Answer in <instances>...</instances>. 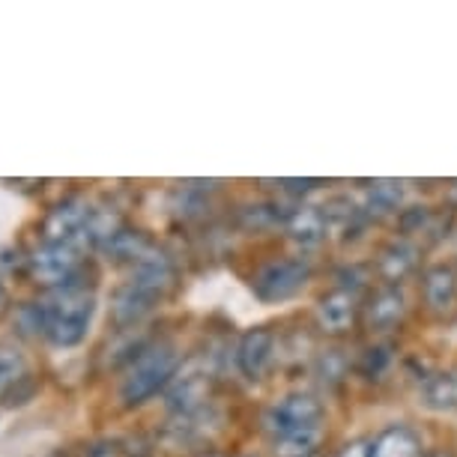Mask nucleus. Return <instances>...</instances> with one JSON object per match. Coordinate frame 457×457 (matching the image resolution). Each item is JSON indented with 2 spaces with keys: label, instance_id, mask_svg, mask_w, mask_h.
Masks as SVG:
<instances>
[{
  "label": "nucleus",
  "instance_id": "1",
  "mask_svg": "<svg viewBox=\"0 0 457 457\" xmlns=\"http://www.w3.org/2000/svg\"><path fill=\"white\" fill-rule=\"evenodd\" d=\"M42 314H46V332L42 335L54 347H79L87 338L93 314H96V293L87 284L69 281L42 302Z\"/></svg>",
  "mask_w": 457,
  "mask_h": 457
},
{
  "label": "nucleus",
  "instance_id": "2",
  "mask_svg": "<svg viewBox=\"0 0 457 457\" xmlns=\"http://www.w3.org/2000/svg\"><path fill=\"white\" fill-rule=\"evenodd\" d=\"M179 370V353L168 344L150 347L129 365L123 383H120V401L126 407H141L144 401H150L159 389H168L170 379Z\"/></svg>",
  "mask_w": 457,
  "mask_h": 457
},
{
  "label": "nucleus",
  "instance_id": "3",
  "mask_svg": "<svg viewBox=\"0 0 457 457\" xmlns=\"http://www.w3.org/2000/svg\"><path fill=\"white\" fill-rule=\"evenodd\" d=\"M312 278V263L302 257H281V261L263 263L254 272L252 290L261 302H284L305 287Z\"/></svg>",
  "mask_w": 457,
  "mask_h": 457
},
{
  "label": "nucleus",
  "instance_id": "4",
  "mask_svg": "<svg viewBox=\"0 0 457 457\" xmlns=\"http://www.w3.org/2000/svg\"><path fill=\"white\" fill-rule=\"evenodd\" d=\"M323 421V403L308 392H293L284 395L278 403H272V410L266 412V430L272 439L296 434V430L320 428Z\"/></svg>",
  "mask_w": 457,
  "mask_h": 457
},
{
  "label": "nucleus",
  "instance_id": "5",
  "mask_svg": "<svg viewBox=\"0 0 457 457\" xmlns=\"http://www.w3.org/2000/svg\"><path fill=\"white\" fill-rule=\"evenodd\" d=\"M212 368L206 365L204 359H192L188 365L177 370V377L170 379L168 386V407L177 412V416H186V412H197L206 407L212 392Z\"/></svg>",
  "mask_w": 457,
  "mask_h": 457
},
{
  "label": "nucleus",
  "instance_id": "6",
  "mask_svg": "<svg viewBox=\"0 0 457 457\" xmlns=\"http://www.w3.org/2000/svg\"><path fill=\"white\" fill-rule=\"evenodd\" d=\"M165 287L144 278H129L123 287H117L114 299H111V314H114L117 326H137L144 317L156 312V305L165 299Z\"/></svg>",
  "mask_w": 457,
  "mask_h": 457
},
{
  "label": "nucleus",
  "instance_id": "7",
  "mask_svg": "<svg viewBox=\"0 0 457 457\" xmlns=\"http://www.w3.org/2000/svg\"><path fill=\"white\" fill-rule=\"evenodd\" d=\"M79 263L81 245L75 243H42L28 261L33 278L39 284H51V287H63V284L72 281Z\"/></svg>",
  "mask_w": 457,
  "mask_h": 457
},
{
  "label": "nucleus",
  "instance_id": "8",
  "mask_svg": "<svg viewBox=\"0 0 457 457\" xmlns=\"http://www.w3.org/2000/svg\"><path fill=\"white\" fill-rule=\"evenodd\" d=\"M359 308L361 305H359L356 290H350V287H335L329 293H323L314 308L317 329L323 335H332V338H341V335H347L353 326H356Z\"/></svg>",
  "mask_w": 457,
  "mask_h": 457
},
{
  "label": "nucleus",
  "instance_id": "9",
  "mask_svg": "<svg viewBox=\"0 0 457 457\" xmlns=\"http://www.w3.org/2000/svg\"><path fill=\"white\" fill-rule=\"evenodd\" d=\"M90 204L84 197H66L63 204H57L46 219V243H75L81 245L84 228L90 221ZM84 248V245H81Z\"/></svg>",
  "mask_w": 457,
  "mask_h": 457
},
{
  "label": "nucleus",
  "instance_id": "10",
  "mask_svg": "<svg viewBox=\"0 0 457 457\" xmlns=\"http://www.w3.org/2000/svg\"><path fill=\"white\" fill-rule=\"evenodd\" d=\"M275 361V332L266 326H254L239 338L237 365L248 379H263Z\"/></svg>",
  "mask_w": 457,
  "mask_h": 457
},
{
  "label": "nucleus",
  "instance_id": "11",
  "mask_svg": "<svg viewBox=\"0 0 457 457\" xmlns=\"http://www.w3.org/2000/svg\"><path fill=\"white\" fill-rule=\"evenodd\" d=\"M407 314V299H403V290L401 287H379L374 296H370L365 305H361V323H365L368 332L374 335H383V332H392L395 326L403 320Z\"/></svg>",
  "mask_w": 457,
  "mask_h": 457
},
{
  "label": "nucleus",
  "instance_id": "12",
  "mask_svg": "<svg viewBox=\"0 0 457 457\" xmlns=\"http://www.w3.org/2000/svg\"><path fill=\"white\" fill-rule=\"evenodd\" d=\"M421 290H425L428 312L434 317H452L457 312V272L452 266H430L421 278Z\"/></svg>",
  "mask_w": 457,
  "mask_h": 457
},
{
  "label": "nucleus",
  "instance_id": "13",
  "mask_svg": "<svg viewBox=\"0 0 457 457\" xmlns=\"http://www.w3.org/2000/svg\"><path fill=\"white\" fill-rule=\"evenodd\" d=\"M419 243L416 239H407V237H398L392 239L389 245L379 252L377 257V272L389 287H398V284L407 278V275L416 272L419 266Z\"/></svg>",
  "mask_w": 457,
  "mask_h": 457
},
{
  "label": "nucleus",
  "instance_id": "14",
  "mask_svg": "<svg viewBox=\"0 0 457 457\" xmlns=\"http://www.w3.org/2000/svg\"><path fill=\"white\" fill-rule=\"evenodd\" d=\"M284 228H287V237L293 243H299L302 248H312V245H320L326 234H329V219H326L323 206H296V210H290L287 221H284Z\"/></svg>",
  "mask_w": 457,
  "mask_h": 457
},
{
  "label": "nucleus",
  "instance_id": "15",
  "mask_svg": "<svg viewBox=\"0 0 457 457\" xmlns=\"http://www.w3.org/2000/svg\"><path fill=\"white\" fill-rule=\"evenodd\" d=\"M421 401L425 407L436 412H454L457 410V368L436 370L421 386Z\"/></svg>",
  "mask_w": 457,
  "mask_h": 457
},
{
  "label": "nucleus",
  "instance_id": "16",
  "mask_svg": "<svg viewBox=\"0 0 457 457\" xmlns=\"http://www.w3.org/2000/svg\"><path fill=\"white\" fill-rule=\"evenodd\" d=\"M403 183L401 179H374V183H368L365 188V204H361V210L365 215H389V212H398V206L403 204Z\"/></svg>",
  "mask_w": 457,
  "mask_h": 457
},
{
  "label": "nucleus",
  "instance_id": "17",
  "mask_svg": "<svg viewBox=\"0 0 457 457\" xmlns=\"http://www.w3.org/2000/svg\"><path fill=\"white\" fill-rule=\"evenodd\" d=\"M368 457H421L419 436L410 428L395 425L377 436V443L368 448Z\"/></svg>",
  "mask_w": 457,
  "mask_h": 457
},
{
  "label": "nucleus",
  "instance_id": "18",
  "mask_svg": "<svg viewBox=\"0 0 457 457\" xmlns=\"http://www.w3.org/2000/svg\"><path fill=\"white\" fill-rule=\"evenodd\" d=\"M120 230H123V219H120L114 210H93L87 228H84L81 245L84 248H108L111 239H114Z\"/></svg>",
  "mask_w": 457,
  "mask_h": 457
},
{
  "label": "nucleus",
  "instance_id": "19",
  "mask_svg": "<svg viewBox=\"0 0 457 457\" xmlns=\"http://www.w3.org/2000/svg\"><path fill=\"white\" fill-rule=\"evenodd\" d=\"M146 248H150V243H146V237H144V234H137V230H126V228H123L114 239H111V245L105 248V252L111 254V261L135 266V263L146 254Z\"/></svg>",
  "mask_w": 457,
  "mask_h": 457
},
{
  "label": "nucleus",
  "instance_id": "20",
  "mask_svg": "<svg viewBox=\"0 0 457 457\" xmlns=\"http://www.w3.org/2000/svg\"><path fill=\"white\" fill-rule=\"evenodd\" d=\"M320 436H323V428H308V430H296V434L278 436V439H272L275 454L278 457H312V454H317L314 448L320 443Z\"/></svg>",
  "mask_w": 457,
  "mask_h": 457
},
{
  "label": "nucleus",
  "instance_id": "21",
  "mask_svg": "<svg viewBox=\"0 0 457 457\" xmlns=\"http://www.w3.org/2000/svg\"><path fill=\"white\" fill-rule=\"evenodd\" d=\"M21 379H28V361L19 350L0 347V395H10Z\"/></svg>",
  "mask_w": 457,
  "mask_h": 457
},
{
  "label": "nucleus",
  "instance_id": "22",
  "mask_svg": "<svg viewBox=\"0 0 457 457\" xmlns=\"http://www.w3.org/2000/svg\"><path fill=\"white\" fill-rule=\"evenodd\" d=\"M317 377H320V383L326 386H338L344 374H347V359H344L341 350H323L320 356H317Z\"/></svg>",
  "mask_w": 457,
  "mask_h": 457
},
{
  "label": "nucleus",
  "instance_id": "23",
  "mask_svg": "<svg viewBox=\"0 0 457 457\" xmlns=\"http://www.w3.org/2000/svg\"><path fill=\"white\" fill-rule=\"evenodd\" d=\"M278 219L287 221V215L275 212V204H257V206H245L243 212V224L245 228H270V224H275Z\"/></svg>",
  "mask_w": 457,
  "mask_h": 457
},
{
  "label": "nucleus",
  "instance_id": "24",
  "mask_svg": "<svg viewBox=\"0 0 457 457\" xmlns=\"http://www.w3.org/2000/svg\"><path fill=\"white\" fill-rule=\"evenodd\" d=\"M389 359H392V347L377 344V347H368L365 353H361L359 368H361V374H365V377H377V374H383V368L389 365Z\"/></svg>",
  "mask_w": 457,
  "mask_h": 457
},
{
  "label": "nucleus",
  "instance_id": "25",
  "mask_svg": "<svg viewBox=\"0 0 457 457\" xmlns=\"http://www.w3.org/2000/svg\"><path fill=\"white\" fill-rule=\"evenodd\" d=\"M90 457H135V452L120 439H105V443H96L90 448Z\"/></svg>",
  "mask_w": 457,
  "mask_h": 457
},
{
  "label": "nucleus",
  "instance_id": "26",
  "mask_svg": "<svg viewBox=\"0 0 457 457\" xmlns=\"http://www.w3.org/2000/svg\"><path fill=\"white\" fill-rule=\"evenodd\" d=\"M320 186V179H278V188L287 195H305Z\"/></svg>",
  "mask_w": 457,
  "mask_h": 457
},
{
  "label": "nucleus",
  "instance_id": "27",
  "mask_svg": "<svg viewBox=\"0 0 457 457\" xmlns=\"http://www.w3.org/2000/svg\"><path fill=\"white\" fill-rule=\"evenodd\" d=\"M338 457H368V448L361 445V443H353V445L344 448V452H341Z\"/></svg>",
  "mask_w": 457,
  "mask_h": 457
},
{
  "label": "nucleus",
  "instance_id": "28",
  "mask_svg": "<svg viewBox=\"0 0 457 457\" xmlns=\"http://www.w3.org/2000/svg\"><path fill=\"white\" fill-rule=\"evenodd\" d=\"M445 197H448V204H454L457 206V179L452 186H448V192H445Z\"/></svg>",
  "mask_w": 457,
  "mask_h": 457
},
{
  "label": "nucleus",
  "instance_id": "29",
  "mask_svg": "<svg viewBox=\"0 0 457 457\" xmlns=\"http://www.w3.org/2000/svg\"><path fill=\"white\" fill-rule=\"evenodd\" d=\"M6 302H10V296H6V287H4V281H0V314L6 312Z\"/></svg>",
  "mask_w": 457,
  "mask_h": 457
},
{
  "label": "nucleus",
  "instance_id": "30",
  "mask_svg": "<svg viewBox=\"0 0 457 457\" xmlns=\"http://www.w3.org/2000/svg\"><path fill=\"white\" fill-rule=\"evenodd\" d=\"M425 457H452L448 452H430V454H425Z\"/></svg>",
  "mask_w": 457,
  "mask_h": 457
},
{
  "label": "nucleus",
  "instance_id": "31",
  "mask_svg": "<svg viewBox=\"0 0 457 457\" xmlns=\"http://www.w3.org/2000/svg\"><path fill=\"white\" fill-rule=\"evenodd\" d=\"M201 457H224V454H201Z\"/></svg>",
  "mask_w": 457,
  "mask_h": 457
},
{
  "label": "nucleus",
  "instance_id": "32",
  "mask_svg": "<svg viewBox=\"0 0 457 457\" xmlns=\"http://www.w3.org/2000/svg\"><path fill=\"white\" fill-rule=\"evenodd\" d=\"M312 457H320V454H312Z\"/></svg>",
  "mask_w": 457,
  "mask_h": 457
}]
</instances>
